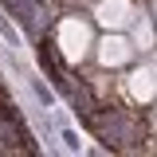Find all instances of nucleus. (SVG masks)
<instances>
[{
    "instance_id": "20e7f679",
    "label": "nucleus",
    "mask_w": 157,
    "mask_h": 157,
    "mask_svg": "<svg viewBox=\"0 0 157 157\" xmlns=\"http://www.w3.org/2000/svg\"><path fill=\"white\" fill-rule=\"evenodd\" d=\"M59 137H63V145H67L71 153H78V134H75V130H63Z\"/></svg>"
},
{
    "instance_id": "7ed1b4c3",
    "label": "nucleus",
    "mask_w": 157,
    "mask_h": 157,
    "mask_svg": "<svg viewBox=\"0 0 157 157\" xmlns=\"http://www.w3.org/2000/svg\"><path fill=\"white\" fill-rule=\"evenodd\" d=\"M0 36H4L8 43H12V47H16V28L8 24V16H4V12H0Z\"/></svg>"
},
{
    "instance_id": "f03ea898",
    "label": "nucleus",
    "mask_w": 157,
    "mask_h": 157,
    "mask_svg": "<svg viewBox=\"0 0 157 157\" xmlns=\"http://www.w3.org/2000/svg\"><path fill=\"white\" fill-rule=\"evenodd\" d=\"M28 82H32V90H36V98L43 102V106H47V110H51V106H55V90H51V86H47L43 78H28Z\"/></svg>"
},
{
    "instance_id": "f257e3e1",
    "label": "nucleus",
    "mask_w": 157,
    "mask_h": 157,
    "mask_svg": "<svg viewBox=\"0 0 157 157\" xmlns=\"http://www.w3.org/2000/svg\"><path fill=\"white\" fill-rule=\"evenodd\" d=\"M4 8L24 24L28 36H36V32H39V4H36V0H4Z\"/></svg>"
}]
</instances>
